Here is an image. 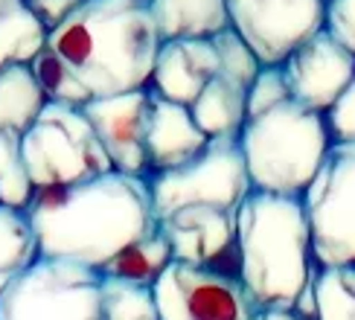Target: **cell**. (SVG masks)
I'll list each match as a JSON object with an SVG mask.
<instances>
[{
  "label": "cell",
  "instance_id": "1",
  "mask_svg": "<svg viewBox=\"0 0 355 320\" xmlns=\"http://www.w3.org/2000/svg\"><path fill=\"white\" fill-rule=\"evenodd\" d=\"M38 254L102 268L125 245L157 230V215L146 178L102 172L64 186H41L24 207Z\"/></svg>",
  "mask_w": 355,
  "mask_h": 320
},
{
  "label": "cell",
  "instance_id": "2",
  "mask_svg": "<svg viewBox=\"0 0 355 320\" xmlns=\"http://www.w3.org/2000/svg\"><path fill=\"white\" fill-rule=\"evenodd\" d=\"M47 47L99 99L149 85L160 35L143 0H82L70 18L50 29Z\"/></svg>",
  "mask_w": 355,
  "mask_h": 320
},
{
  "label": "cell",
  "instance_id": "3",
  "mask_svg": "<svg viewBox=\"0 0 355 320\" xmlns=\"http://www.w3.org/2000/svg\"><path fill=\"white\" fill-rule=\"evenodd\" d=\"M239 280L259 309H294L320 265L300 195L250 189L236 213Z\"/></svg>",
  "mask_w": 355,
  "mask_h": 320
},
{
  "label": "cell",
  "instance_id": "4",
  "mask_svg": "<svg viewBox=\"0 0 355 320\" xmlns=\"http://www.w3.org/2000/svg\"><path fill=\"white\" fill-rule=\"evenodd\" d=\"M239 145L254 189L300 195L332 145L327 114L306 108L294 96L248 114Z\"/></svg>",
  "mask_w": 355,
  "mask_h": 320
},
{
  "label": "cell",
  "instance_id": "5",
  "mask_svg": "<svg viewBox=\"0 0 355 320\" xmlns=\"http://www.w3.org/2000/svg\"><path fill=\"white\" fill-rule=\"evenodd\" d=\"M21 152L35 189L64 186L111 172L114 163L79 105L47 102L21 134Z\"/></svg>",
  "mask_w": 355,
  "mask_h": 320
},
{
  "label": "cell",
  "instance_id": "6",
  "mask_svg": "<svg viewBox=\"0 0 355 320\" xmlns=\"http://www.w3.org/2000/svg\"><path fill=\"white\" fill-rule=\"evenodd\" d=\"M0 320H105L102 271L38 254L0 291Z\"/></svg>",
  "mask_w": 355,
  "mask_h": 320
},
{
  "label": "cell",
  "instance_id": "7",
  "mask_svg": "<svg viewBox=\"0 0 355 320\" xmlns=\"http://www.w3.org/2000/svg\"><path fill=\"white\" fill-rule=\"evenodd\" d=\"M146 184H149L157 222L192 204H210V207L236 213L245 195L254 189L242 157L239 134L210 137L201 154L187 160L184 166L152 172Z\"/></svg>",
  "mask_w": 355,
  "mask_h": 320
},
{
  "label": "cell",
  "instance_id": "8",
  "mask_svg": "<svg viewBox=\"0 0 355 320\" xmlns=\"http://www.w3.org/2000/svg\"><path fill=\"white\" fill-rule=\"evenodd\" d=\"M320 268L355 265V143L335 140L300 193Z\"/></svg>",
  "mask_w": 355,
  "mask_h": 320
},
{
  "label": "cell",
  "instance_id": "9",
  "mask_svg": "<svg viewBox=\"0 0 355 320\" xmlns=\"http://www.w3.org/2000/svg\"><path fill=\"white\" fill-rule=\"evenodd\" d=\"M160 320H254L259 305L239 276L172 259L155 280Z\"/></svg>",
  "mask_w": 355,
  "mask_h": 320
},
{
  "label": "cell",
  "instance_id": "10",
  "mask_svg": "<svg viewBox=\"0 0 355 320\" xmlns=\"http://www.w3.org/2000/svg\"><path fill=\"white\" fill-rule=\"evenodd\" d=\"M227 12L259 64H279L323 29V0H227Z\"/></svg>",
  "mask_w": 355,
  "mask_h": 320
},
{
  "label": "cell",
  "instance_id": "11",
  "mask_svg": "<svg viewBox=\"0 0 355 320\" xmlns=\"http://www.w3.org/2000/svg\"><path fill=\"white\" fill-rule=\"evenodd\" d=\"M279 67L294 99L306 108L327 114L355 76V53H349L327 29H318L312 38L294 47Z\"/></svg>",
  "mask_w": 355,
  "mask_h": 320
},
{
  "label": "cell",
  "instance_id": "12",
  "mask_svg": "<svg viewBox=\"0 0 355 320\" xmlns=\"http://www.w3.org/2000/svg\"><path fill=\"white\" fill-rule=\"evenodd\" d=\"M236 213L210 207V204H192V207H184L157 222V227L169 236L175 259L239 276Z\"/></svg>",
  "mask_w": 355,
  "mask_h": 320
},
{
  "label": "cell",
  "instance_id": "13",
  "mask_svg": "<svg viewBox=\"0 0 355 320\" xmlns=\"http://www.w3.org/2000/svg\"><path fill=\"white\" fill-rule=\"evenodd\" d=\"M91 120L99 143L105 145L116 172L149 175V154H146V125H149V85L137 91L87 99L82 105Z\"/></svg>",
  "mask_w": 355,
  "mask_h": 320
},
{
  "label": "cell",
  "instance_id": "14",
  "mask_svg": "<svg viewBox=\"0 0 355 320\" xmlns=\"http://www.w3.org/2000/svg\"><path fill=\"white\" fill-rule=\"evenodd\" d=\"M210 137L192 120L189 105L172 102L149 85V125H146V154H149V175L184 166L187 160L201 154ZM146 175V178H149Z\"/></svg>",
  "mask_w": 355,
  "mask_h": 320
},
{
  "label": "cell",
  "instance_id": "15",
  "mask_svg": "<svg viewBox=\"0 0 355 320\" xmlns=\"http://www.w3.org/2000/svg\"><path fill=\"white\" fill-rule=\"evenodd\" d=\"M218 73L213 38H172L160 41L149 85L172 102L192 105L204 85Z\"/></svg>",
  "mask_w": 355,
  "mask_h": 320
},
{
  "label": "cell",
  "instance_id": "16",
  "mask_svg": "<svg viewBox=\"0 0 355 320\" xmlns=\"http://www.w3.org/2000/svg\"><path fill=\"white\" fill-rule=\"evenodd\" d=\"M248 91L250 85L218 70L216 76L204 85V91L189 105L192 120L207 137H233L239 134L248 114Z\"/></svg>",
  "mask_w": 355,
  "mask_h": 320
},
{
  "label": "cell",
  "instance_id": "17",
  "mask_svg": "<svg viewBox=\"0 0 355 320\" xmlns=\"http://www.w3.org/2000/svg\"><path fill=\"white\" fill-rule=\"evenodd\" d=\"M149 9L160 41L213 38L230 26L227 0H152Z\"/></svg>",
  "mask_w": 355,
  "mask_h": 320
},
{
  "label": "cell",
  "instance_id": "18",
  "mask_svg": "<svg viewBox=\"0 0 355 320\" xmlns=\"http://www.w3.org/2000/svg\"><path fill=\"white\" fill-rule=\"evenodd\" d=\"M47 102L29 64L0 67V131L24 134Z\"/></svg>",
  "mask_w": 355,
  "mask_h": 320
},
{
  "label": "cell",
  "instance_id": "19",
  "mask_svg": "<svg viewBox=\"0 0 355 320\" xmlns=\"http://www.w3.org/2000/svg\"><path fill=\"white\" fill-rule=\"evenodd\" d=\"M175 259L169 236L164 230H152L149 236H143L137 242L125 245L114 259H108L99 271L105 276H120V280H131V283H143V285H155V280L169 262Z\"/></svg>",
  "mask_w": 355,
  "mask_h": 320
},
{
  "label": "cell",
  "instance_id": "20",
  "mask_svg": "<svg viewBox=\"0 0 355 320\" xmlns=\"http://www.w3.org/2000/svg\"><path fill=\"white\" fill-rule=\"evenodd\" d=\"M38 256V242L24 210L0 204V291Z\"/></svg>",
  "mask_w": 355,
  "mask_h": 320
},
{
  "label": "cell",
  "instance_id": "21",
  "mask_svg": "<svg viewBox=\"0 0 355 320\" xmlns=\"http://www.w3.org/2000/svg\"><path fill=\"white\" fill-rule=\"evenodd\" d=\"M102 314L105 320H160L155 285L102 274Z\"/></svg>",
  "mask_w": 355,
  "mask_h": 320
},
{
  "label": "cell",
  "instance_id": "22",
  "mask_svg": "<svg viewBox=\"0 0 355 320\" xmlns=\"http://www.w3.org/2000/svg\"><path fill=\"white\" fill-rule=\"evenodd\" d=\"M315 309V320H355V265H332L318 271Z\"/></svg>",
  "mask_w": 355,
  "mask_h": 320
},
{
  "label": "cell",
  "instance_id": "23",
  "mask_svg": "<svg viewBox=\"0 0 355 320\" xmlns=\"http://www.w3.org/2000/svg\"><path fill=\"white\" fill-rule=\"evenodd\" d=\"M29 67H33L41 91L50 102H64V105H79L82 108L87 99H94L91 91L82 85V79L70 70V64L64 62L62 55H55L50 47H44L41 53H35V58L29 62Z\"/></svg>",
  "mask_w": 355,
  "mask_h": 320
},
{
  "label": "cell",
  "instance_id": "24",
  "mask_svg": "<svg viewBox=\"0 0 355 320\" xmlns=\"http://www.w3.org/2000/svg\"><path fill=\"white\" fill-rule=\"evenodd\" d=\"M35 186L29 181V172L21 152L18 131H0V204L24 210L33 198Z\"/></svg>",
  "mask_w": 355,
  "mask_h": 320
},
{
  "label": "cell",
  "instance_id": "25",
  "mask_svg": "<svg viewBox=\"0 0 355 320\" xmlns=\"http://www.w3.org/2000/svg\"><path fill=\"white\" fill-rule=\"evenodd\" d=\"M323 29L355 53V0H323Z\"/></svg>",
  "mask_w": 355,
  "mask_h": 320
},
{
  "label": "cell",
  "instance_id": "26",
  "mask_svg": "<svg viewBox=\"0 0 355 320\" xmlns=\"http://www.w3.org/2000/svg\"><path fill=\"white\" fill-rule=\"evenodd\" d=\"M329 137L335 140H352L355 143V76L344 87V94L335 99V105L327 111Z\"/></svg>",
  "mask_w": 355,
  "mask_h": 320
},
{
  "label": "cell",
  "instance_id": "27",
  "mask_svg": "<svg viewBox=\"0 0 355 320\" xmlns=\"http://www.w3.org/2000/svg\"><path fill=\"white\" fill-rule=\"evenodd\" d=\"M26 6L35 12V18L44 24V29H55L64 18L82 6V0H26Z\"/></svg>",
  "mask_w": 355,
  "mask_h": 320
},
{
  "label": "cell",
  "instance_id": "28",
  "mask_svg": "<svg viewBox=\"0 0 355 320\" xmlns=\"http://www.w3.org/2000/svg\"><path fill=\"white\" fill-rule=\"evenodd\" d=\"M254 320H300L294 309H257Z\"/></svg>",
  "mask_w": 355,
  "mask_h": 320
},
{
  "label": "cell",
  "instance_id": "29",
  "mask_svg": "<svg viewBox=\"0 0 355 320\" xmlns=\"http://www.w3.org/2000/svg\"><path fill=\"white\" fill-rule=\"evenodd\" d=\"M18 6H24V0H0V24H3Z\"/></svg>",
  "mask_w": 355,
  "mask_h": 320
},
{
  "label": "cell",
  "instance_id": "30",
  "mask_svg": "<svg viewBox=\"0 0 355 320\" xmlns=\"http://www.w3.org/2000/svg\"><path fill=\"white\" fill-rule=\"evenodd\" d=\"M143 3H152V0H143Z\"/></svg>",
  "mask_w": 355,
  "mask_h": 320
}]
</instances>
